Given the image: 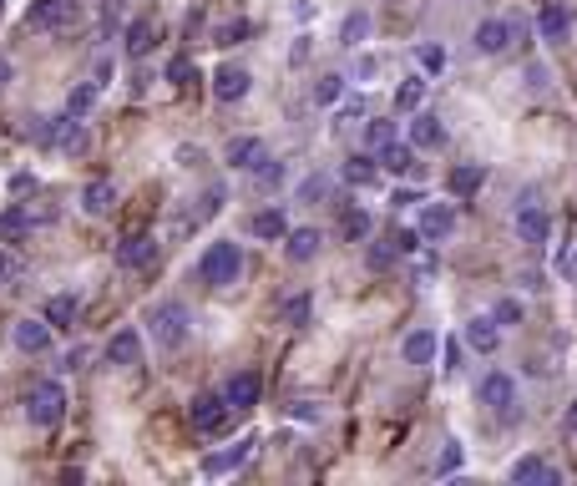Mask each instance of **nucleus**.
<instances>
[{"instance_id": "obj_1", "label": "nucleus", "mask_w": 577, "mask_h": 486, "mask_svg": "<svg viewBox=\"0 0 577 486\" xmlns=\"http://www.w3.org/2000/svg\"><path fill=\"white\" fill-rule=\"evenodd\" d=\"M142 324H147V340H152L157 350H183L188 335H193V314H188L183 299H157V304H147Z\"/></svg>"}, {"instance_id": "obj_2", "label": "nucleus", "mask_w": 577, "mask_h": 486, "mask_svg": "<svg viewBox=\"0 0 577 486\" xmlns=\"http://www.w3.org/2000/svg\"><path fill=\"white\" fill-rule=\"evenodd\" d=\"M81 16H87V0H31L26 6V26L36 36H66L81 26Z\"/></svg>"}, {"instance_id": "obj_3", "label": "nucleus", "mask_w": 577, "mask_h": 486, "mask_svg": "<svg viewBox=\"0 0 577 486\" xmlns=\"http://www.w3.org/2000/svg\"><path fill=\"white\" fill-rule=\"evenodd\" d=\"M238 274H243V249H238V243H233V238L208 243L203 259H198V279L213 284V289H223V284H233Z\"/></svg>"}, {"instance_id": "obj_4", "label": "nucleus", "mask_w": 577, "mask_h": 486, "mask_svg": "<svg viewBox=\"0 0 577 486\" xmlns=\"http://www.w3.org/2000/svg\"><path fill=\"white\" fill-rule=\"evenodd\" d=\"M61 416H66V390H61V380H36V385L26 390V421H31L36 431H51V426H61Z\"/></svg>"}, {"instance_id": "obj_5", "label": "nucleus", "mask_w": 577, "mask_h": 486, "mask_svg": "<svg viewBox=\"0 0 577 486\" xmlns=\"http://www.w3.org/2000/svg\"><path fill=\"white\" fill-rule=\"evenodd\" d=\"M512 41H527V21H502V16H486V21L471 31L476 56H502Z\"/></svg>"}, {"instance_id": "obj_6", "label": "nucleus", "mask_w": 577, "mask_h": 486, "mask_svg": "<svg viewBox=\"0 0 577 486\" xmlns=\"http://www.w3.org/2000/svg\"><path fill=\"white\" fill-rule=\"evenodd\" d=\"M476 400L486 405V411H497V416H512V405H517V380L507 370H486L481 385H476Z\"/></svg>"}, {"instance_id": "obj_7", "label": "nucleus", "mask_w": 577, "mask_h": 486, "mask_svg": "<svg viewBox=\"0 0 577 486\" xmlns=\"http://www.w3.org/2000/svg\"><path fill=\"white\" fill-rule=\"evenodd\" d=\"M254 92V76L249 71H243L238 61H223L218 71H213V97L223 102V107H233V102H243V97H249Z\"/></svg>"}, {"instance_id": "obj_8", "label": "nucleus", "mask_w": 577, "mask_h": 486, "mask_svg": "<svg viewBox=\"0 0 577 486\" xmlns=\"http://www.w3.org/2000/svg\"><path fill=\"white\" fill-rule=\"evenodd\" d=\"M254 446H259V436L249 431V436H238L233 446H223V451H213V456H203V476H228V471H238L243 461L254 456Z\"/></svg>"}, {"instance_id": "obj_9", "label": "nucleus", "mask_w": 577, "mask_h": 486, "mask_svg": "<svg viewBox=\"0 0 577 486\" xmlns=\"http://www.w3.org/2000/svg\"><path fill=\"white\" fill-rule=\"evenodd\" d=\"M152 259H157V238H152V233H127V238H117V269L137 274V269H147Z\"/></svg>"}, {"instance_id": "obj_10", "label": "nucleus", "mask_w": 577, "mask_h": 486, "mask_svg": "<svg viewBox=\"0 0 577 486\" xmlns=\"http://www.w3.org/2000/svg\"><path fill=\"white\" fill-rule=\"evenodd\" d=\"M507 476H512L517 486H562V471H557L552 461H542V456H517V461L507 466Z\"/></svg>"}, {"instance_id": "obj_11", "label": "nucleus", "mask_w": 577, "mask_h": 486, "mask_svg": "<svg viewBox=\"0 0 577 486\" xmlns=\"http://www.w3.org/2000/svg\"><path fill=\"white\" fill-rule=\"evenodd\" d=\"M416 233H421V243H441V238H451V233H456V208H451V203H426Z\"/></svg>"}, {"instance_id": "obj_12", "label": "nucleus", "mask_w": 577, "mask_h": 486, "mask_svg": "<svg viewBox=\"0 0 577 486\" xmlns=\"http://www.w3.org/2000/svg\"><path fill=\"white\" fill-rule=\"evenodd\" d=\"M259 395H264V380H259V370H238V375L228 380V390H223L228 411H254V405H259Z\"/></svg>"}, {"instance_id": "obj_13", "label": "nucleus", "mask_w": 577, "mask_h": 486, "mask_svg": "<svg viewBox=\"0 0 577 486\" xmlns=\"http://www.w3.org/2000/svg\"><path fill=\"white\" fill-rule=\"evenodd\" d=\"M461 335H466V345H471L476 355H497V345H502V324L491 319V314H471Z\"/></svg>"}, {"instance_id": "obj_14", "label": "nucleus", "mask_w": 577, "mask_h": 486, "mask_svg": "<svg viewBox=\"0 0 577 486\" xmlns=\"http://www.w3.org/2000/svg\"><path fill=\"white\" fill-rule=\"evenodd\" d=\"M264 157H269V147H264L259 137H233V142L223 147V162H228L233 173H254Z\"/></svg>"}, {"instance_id": "obj_15", "label": "nucleus", "mask_w": 577, "mask_h": 486, "mask_svg": "<svg viewBox=\"0 0 577 486\" xmlns=\"http://www.w3.org/2000/svg\"><path fill=\"white\" fill-rule=\"evenodd\" d=\"M11 340L21 355H46L51 350V324L46 319H16L11 324Z\"/></svg>"}, {"instance_id": "obj_16", "label": "nucleus", "mask_w": 577, "mask_h": 486, "mask_svg": "<svg viewBox=\"0 0 577 486\" xmlns=\"http://www.w3.org/2000/svg\"><path fill=\"white\" fill-rule=\"evenodd\" d=\"M517 238L532 243V249H542V243L552 238V218L537 203H517Z\"/></svg>"}, {"instance_id": "obj_17", "label": "nucleus", "mask_w": 577, "mask_h": 486, "mask_svg": "<svg viewBox=\"0 0 577 486\" xmlns=\"http://www.w3.org/2000/svg\"><path fill=\"white\" fill-rule=\"evenodd\" d=\"M410 147H416V152H436V147H446V122L416 107V117H410Z\"/></svg>"}, {"instance_id": "obj_18", "label": "nucleus", "mask_w": 577, "mask_h": 486, "mask_svg": "<svg viewBox=\"0 0 577 486\" xmlns=\"http://www.w3.org/2000/svg\"><path fill=\"white\" fill-rule=\"evenodd\" d=\"M193 426H198V431H208V436H213V431H223V426H228V400H223V395H213V390H208V395H198V400H193Z\"/></svg>"}, {"instance_id": "obj_19", "label": "nucleus", "mask_w": 577, "mask_h": 486, "mask_svg": "<svg viewBox=\"0 0 577 486\" xmlns=\"http://www.w3.org/2000/svg\"><path fill=\"white\" fill-rule=\"evenodd\" d=\"M537 36H542V41H552V46H562V41L572 36V11L562 6V0L542 6V16H537Z\"/></svg>"}, {"instance_id": "obj_20", "label": "nucleus", "mask_w": 577, "mask_h": 486, "mask_svg": "<svg viewBox=\"0 0 577 486\" xmlns=\"http://www.w3.org/2000/svg\"><path fill=\"white\" fill-rule=\"evenodd\" d=\"M117 203V183L112 178H92L87 188H81V213H92V218H107Z\"/></svg>"}, {"instance_id": "obj_21", "label": "nucleus", "mask_w": 577, "mask_h": 486, "mask_svg": "<svg viewBox=\"0 0 577 486\" xmlns=\"http://www.w3.org/2000/svg\"><path fill=\"white\" fill-rule=\"evenodd\" d=\"M107 365H122V370L142 365V335H137V330H117V335L107 340Z\"/></svg>"}, {"instance_id": "obj_22", "label": "nucleus", "mask_w": 577, "mask_h": 486, "mask_svg": "<svg viewBox=\"0 0 577 486\" xmlns=\"http://www.w3.org/2000/svg\"><path fill=\"white\" fill-rule=\"evenodd\" d=\"M436 350H441V340H436L431 330H410V335L400 340V360H405V365H431Z\"/></svg>"}, {"instance_id": "obj_23", "label": "nucleus", "mask_w": 577, "mask_h": 486, "mask_svg": "<svg viewBox=\"0 0 577 486\" xmlns=\"http://www.w3.org/2000/svg\"><path fill=\"white\" fill-rule=\"evenodd\" d=\"M319 228H289L284 233V254L294 259V264H309V259H319Z\"/></svg>"}, {"instance_id": "obj_24", "label": "nucleus", "mask_w": 577, "mask_h": 486, "mask_svg": "<svg viewBox=\"0 0 577 486\" xmlns=\"http://www.w3.org/2000/svg\"><path fill=\"white\" fill-rule=\"evenodd\" d=\"M76 314H81V294H51L41 319L51 324V330H71V324H76Z\"/></svg>"}, {"instance_id": "obj_25", "label": "nucleus", "mask_w": 577, "mask_h": 486, "mask_svg": "<svg viewBox=\"0 0 577 486\" xmlns=\"http://www.w3.org/2000/svg\"><path fill=\"white\" fill-rule=\"evenodd\" d=\"M152 41H157V21H152V16H137V21L127 26V36H122V46H127L132 61H142V56L152 51Z\"/></svg>"}, {"instance_id": "obj_26", "label": "nucleus", "mask_w": 577, "mask_h": 486, "mask_svg": "<svg viewBox=\"0 0 577 486\" xmlns=\"http://www.w3.org/2000/svg\"><path fill=\"white\" fill-rule=\"evenodd\" d=\"M481 183H486L481 162H461V168H451V178H446L451 198H471V193H481Z\"/></svg>"}, {"instance_id": "obj_27", "label": "nucleus", "mask_w": 577, "mask_h": 486, "mask_svg": "<svg viewBox=\"0 0 577 486\" xmlns=\"http://www.w3.org/2000/svg\"><path fill=\"white\" fill-rule=\"evenodd\" d=\"M249 228H254V238H269V243H279V238L289 233V213H284V208H259V213L249 218Z\"/></svg>"}, {"instance_id": "obj_28", "label": "nucleus", "mask_w": 577, "mask_h": 486, "mask_svg": "<svg viewBox=\"0 0 577 486\" xmlns=\"http://www.w3.org/2000/svg\"><path fill=\"white\" fill-rule=\"evenodd\" d=\"M375 162H380V168H390V173H410V168H416V147L395 137V142H385L375 152Z\"/></svg>"}, {"instance_id": "obj_29", "label": "nucleus", "mask_w": 577, "mask_h": 486, "mask_svg": "<svg viewBox=\"0 0 577 486\" xmlns=\"http://www.w3.org/2000/svg\"><path fill=\"white\" fill-rule=\"evenodd\" d=\"M340 233H345V243L370 238V213H365L360 203H345V208H340Z\"/></svg>"}, {"instance_id": "obj_30", "label": "nucleus", "mask_w": 577, "mask_h": 486, "mask_svg": "<svg viewBox=\"0 0 577 486\" xmlns=\"http://www.w3.org/2000/svg\"><path fill=\"white\" fill-rule=\"evenodd\" d=\"M426 102V76H405L395 87V112H416Z\"/></svg>"}, {"instance_id": "obj_31", "label": "nucleus", "mask_w": 577, "mask_h": 486, "mask_svg": "<svg viewBox=\"0 0 577 486\" xmlns=\"http://www.w3.org/2000/svg\"><path fill=\"white\" fill-rule=\"evenodd\" d=\"M345 183L375 188V183H380V162H375V157H350V162H345Z\"/></svg>"}, {"instance_id": "obj_32", "label": "nucleus", "mask_w": 577, "mask_h": 486, "mask_svg": "<svg viewBox=\"0 0 577 486\" xmlns=\"http://www.w3.org/2000/svg\"><path fill=\"white\" fill-rule=\"evenodd\" d=\"M345 97V76L340 71H324L319 81H314V107H335Z\"/></svg>"}, {"instance_id": "obj_33", "label": "nucleus", "mask_w": 577, "mask_h": 486, "mask_svg": "<svg viewBox=\"0 0 577 486\" xmlns=\"http://www.w3.org/2000/svg\"><path fill=\"white\" fill-rule=\"evenodd\" d=\"M365 36H370V11H350V16H345V26H340V46H350V51H355Z\"/></svg>"}, {"instance_id": "obj_34", "label": "nucleus", "mask_w": 577, "mask_h": 486, "mask_svg": "<svg viewBox=\"0 0 577 486\" xmlns=\"http://www.w3.org/2000/svg\"><path fill=\"white\" fill-rule=\"evenodd\" d=\"M416 61H421V71H431V76H441L451 56H446V46H436V41H421V46H416Z\"/></svg>"}, {"instance_id": "obj_35", "label": "nucleus", "mask_w": 577, "mask_h": 486, "mask_svg": "<svg viewBox=\"0 0 577 486\" xmlns=\"http://www.w3.org/2000/svg\"><path fill=\"white\" fill-rule=\"evenodd\" d=\"M92 102H97V81H87V87H71V97H66V117H87Z\"/></svg>"}, {"instance_id": "obj_36", "label": "nucleus", "mask_w": 577, "mask_h": 486, "mask_svg": "<svg viewBox=\"0 0 577 486\" xmlns=\"http://www.w3.org/2000/svg\"><path fill=\"white\" fill-rule=\"evenodd\" d=\"M21 279H26V264L11 249H0V289H21Z\"/></svg>"}, {"instance_id": "obj_37", "label": "nucleus", "mask_w": 577, "mask_h": 486, "mask_svg": "<svg viewBox=\"0 0 577 486\" xmlns=\"http://www.w3.org/2000/svg\"><path fill=\"white\" fill-rule=\"evenodd\" d=\"M279 319L294 324V330H299V324H309V294H289V299L279 304Z\"/></svg>"}, {"instance_id": "obj_38", "label": "nucleus", "mask_w": 577, "mask_h": 486, "mask_svg": "<svg viewBox=\"0 0 577 486\" xmlns=\"http://www.w3.org/2000/svg\"><path fill=\"white\" fill-rule=\"evenodd\" d=\"M284 178H289V168H284L279 157H264L259 168H254V183H259V188H279Z\"/></svg>"}, {"instance_id": "obj_39", "label": "nucleus", "mask_w": 577, "mask_h": 486, "mask_svg": "<svg viewBox=\"0 0 577 486\" xmlns=\"http://www.w3.org/2000/svg\"><path fill=\"white\" fill-rule=\"evenodd\" d=\"M26 228H31L26 208H6V213H0V238H6V243H16V238H21Z\"/></svg>"}, {"instance_id": "obj_40", "label": "nucleus", "mask_w": 577, "mask_h": 486, "mask_svg": "<svg viewBox=\"0 0 577 486\" xmlns=\"http://www.w3.org/2000/svg\"><path fill=\"white\" fill-rule=\"evenodd\" d=\"M385 142H395V122H390V117H375V122L365 127V147H370V152H380Z\"/></svg>"}, {"instance_id": "obj_41", "label": "nucleus", "mask_w": 577, "mask_h": 486, "mask_svg": "<svg viewBox=\"0 0 577 486\" xmlns=\"http://www.w3.org/2000/svg\"><path fill=\"white\" fill-rule=\"evenodd\" d=\"M461 461H466V451H461V441L451 436V441H446V451H441V461H436V476H456V471H461Z\"/></svg>"}, {"instance_id": "obj_42", "label": "nucleus", "mask_w": 577, "mask_h": 486, "mask_svg": "<svg viewBox=\"0 0 577 486\" xmlns=\"http://www.w3.org/2000/svg\"><path fill=\"white\" fill-rule=\"evenodd\" d=\"M249 31H254L249 21H228V26H218V31H213V46H233V41H243Z\"/></svg>"}, {"instance_id": "obj_43", "label": "nucleus", "mask_w": 577, "mask_h": 486, "mask_svg": "<svg viewBox=\"0 0 577 486\" xmlns=\"http://www.w3.org/2000/svg\"><path fill=\"white\" fill-rule=\"evenodd\" d=\"M56 132H61V117H36V127H31V142L51 147V142H56Z\"/></svg>"}, {"instance_id": "obj_44", "label": "nucleus", "mask_w": 577, "mask_h": 486, "mask_svg": "<svg viewBox=\"0 0 577 486\" xmlns=\"http://www.w3.org/2000/svg\"><path fill=\"white\" fill-rule=\"evenodd\" d=\"M299 198H304V203H319V198H329V178H319V173H309V178L299 183Z\"/></svg>"}, {"instance_id": "obj_45", "label": "nucleus", "mask_w": 577, "mask_h": 486, "mask_svg": "<svg viewBox=\"0 0 577 486\" xmlns=\"http://www.w3.org/2000/svg\"><path fill=\"white\" fill-rule=\"evenodd\" d=\"M522 314H527L522 299H502L497 309H491V319H497V324H522Z\"/></svg>"}, {"instance_id": "obj_46", "label": "nucleus", "mask_w": 577, "mask_h": 486, "mask_svg": "<svg viewBox=\"0 0 577 486\" xmlns=\"http://www.w3.org/2000/svg\"><path fill=\"white\" fill-rule=\"evenodd\" d=\"M390 243H395V254H416V249H421V233H416V228H395Z\"/></svg>"}, {"instance_id": "obj_47", "label": "nucleus", "mask_w": 577, "mask_h": 486, "mask_svg": "<svg viewBox=\"0 0 577 486\" xmlns=\"http://www.w3.org/2000/svg\"><path fill=\"white\" fill-rule=\"evenodd\" d=\"M400 254H395V243L385 238V243H375V249H370V269H390Z\"/></svg>"}, {"instance_id": "obj_48", "label": "nucleus", "mask_w": 577, "mask_h": 486, "mask_svg": "<svg viewBox=\"0 0 577 486\" xmlns=\"http://www.w3.org/2000/svg\"><path fill=\"white\" fill-rule=\"evenodd\" d=\"M168 81L188 87V81H193V61H188V56H173V61H168Z\"/></svg>"}, {"instance_id": "obj_49", "label": "nucleus", "mask_w": 577, "mask_h": 486, "mask_svg": "<svg viewBox=\"0 0 577 486\" xmlns=\"http://www.w3.org/2000/svg\"><path fill=\"white\" fill-rule=\"evenodd\" d=\"M522 81H527V92H547V66H542V61H532V66L522 71Z\"/></svg>"}, {"instance_id": "obj_50", "label": "nucleus", "mask_w": 577, "mask_h": 486, "mask_svg": "<svg viewBox=\"0 0 577 486\" xmlns=\"http://www.w3.org/2000/svg\"><path fill=\"white\" fill-rule=\"evenodd\" d=\"M223 198H228L223 188H208V198H203V208H198V223H208V218H213V213L223 208Z\"/></svg>"}, {"instance_id": "obj_51", "label": "nucleus", "mask_w": 577, "mask_h": 486, "mask_svg": "<svg viewBox=\"0 0 577 486\" xmlns=\"http://www.w3.org/2000/svg\"><path fill=\"white\" fill-rule=\"evenodd\" d=\"M410 203H426V198H421L416 188H395V193H390V208H395V213H400V208H410Z\"/></svg>"}, {"instance_id": "obj_52", "label": "nucleus", "mask_w": 577, "mask_h": 486, "mask_svg": "<svg viewBox=\"0 0 577 486\" xmlns=\"http://www.w3.org/2000/svg\"><path fill=\"white\" fill-rule=\"evenodd\" d=\"M203 162V147H178V168H198Z\"/></svg>"}, {"instance_id": "obj_53", "label": "nucleus", "mask_w": 577, "mask_h": 486, "mask_svg": "<svg viewBox=\"0 0 577 486\" xmlns=\"http://www.w3.org/2000/svg\"><path fill=\"white\" fill-rule=\"evenodd\" d=\"M375 71H380V56H360V66H355V76H360V81H370Z\"/></svg>"}, {"instance_id": "obj_54", "label": "nucleus", "mask_w": 577, "mask_h": 486, "mask_svg": "<svg viewBox=\"0 0 577 486\" xmlns=\"http://www.w3.org/2000/svg\"><path fill=\"white\" fill-rule=\"evenodd\" d=\"M304 56H309V36H299V41H294V51H289V61H294V66H299V61H304Z\"/></svg>"}, {"instance_id": "obj_55", "label": "nucleus", "mask_w": 577, "mask_h": 486, "mask_svg": "<svg viewBox=\"0 0 577 486\" xmlns=\"http://www.w3.org/2000/svg\"><path fill=\"white\" fill-rule=\"evenodd\" d=\"M11 188H16V193H26V188H36V178H31V173H16V178H11Z\"/></svg>"}, {"instance_id": "obj_56", "label": "nucleus", "mask_w": 577, "mask_h": 486, "mask_svg": "<svg viewBox=\"0 0 577 486\" xmlns=\"http://www.w3.org/2000/svg\"><path fill=\"white\" fill-rule=\"evenodd\" d=\"M0 87H11V56H0Z\"/></svg>"}, {"instance_id": "obj_57", "label": "nucleus", "mask_w": 577, "mask_h": 486, "mask_svg": "<svg viewBox=\"0 0 577 486\" xmlns=\"http://www.w3.org/2000/svg\"><path fill=\"white\" fill-rule=\"evenodd\" d=\"M567 431H572V436H577V400H572V405H567Z\"/></svg>"}, {"instance_id": "obj_58", "label": "nucleus", "mask_w": 577, "mask_h": 486, "mask_svg": "<svg viewBox=\"0 0 577 486\" xmlns=\"http://www.w3.org/2000/svg\"><path fill=\"white\" fill-rule=\"evenodd\" d=\"M0 16H6V0H0Z\"/></svg>"}]
</instances>
